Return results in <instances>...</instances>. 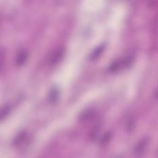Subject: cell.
Wrapping results in <instances>:
<instances>
[{
    "label": "cell",
    "mask_w": 158,
    "mask_h": 158,
    "mask_svg": "<svg viewBox=\"0 0 158 158\" xmlns=\"http://www.w3.org/2000/svg\"><path fill=\"white\" fill-rule=\"evenodd\" d=\"M133 57L131 55L127 56L122 59L117 60L111 64L109 66V70L111 72H115L119 69L128 67L133 61Z\"/></svg>",
    "instance_id": "6da1fadb"
},
{
    "label": "cell",
    "mask_w": 158,
    "mask_h": 158,
    "mask_svg": "<svg viewBox=\"0 0 158 158\" xmlns=\"http://www.w3.org/2000/svg\"><path fill=\"white\" fill-rule=\"evenodd\" d=\"M104 48H105V46L103 44H101L98 46L96 48L94 49V50L91 53L90 56V59L91 60H96V59H98L104 51Z\"/></svg>",
    "instance_id": "5b68a950"
},
{
    "label": "cell",
    "mask_w": 158,
    "mask_h": 158,
    "mask_svg": "<svg viewBox=\"0 0 158 158\" xmlns=\"http://www.w3.org/2000/svg\"><path fill=\"white\" fill-rule=\"evenodd\" d=\"M64 52V50L63 48H59L56 49V50H55V51H54L51 56V57L49 59L50 63L52 65L57 63L59 60L62 57Z\"/></svg>",
    "instance_id": "3957f363"
},
{
    "label": "cell",
    "mask_w": 158,
    "mask_h": 158,
    "mask_svg": "<svg viewBox=\"0 0 158 158\" xmlns=\"http://www.w3.org/2000/svg\"><path fill=\"white\" fill-rule=\"evenodd\" d=\"M27 139V135L25 132H21L14 139L15 146H19L23 144L24 141Z\"/></svg>",
    "instance_id": "8992f818"
},
{
    "label": "cell",
    "mask_w": 158,
    "mask_h": 158,
    "mask_svg": "<svg viewBox=\"0 0 158 158\" xmlns=\"http://www.w3.org/2000/svg\"><path fill=\"white\" fill-rule=\"evenodd\" d=\"M9 108L7 106H5L4 108H2L1 110V119H3L6 117V115L9 114Z\"/></svg>",
    "instance_id": "ba28073f"
},
{
    "label": "cell",
    "mask_w": 158,
    "mask_h": 158,
    "mask_svg": "<svg viewBox=\"0 0 158 158\" xmlns=\"http://www.w3.org/2000/svg\"><path fill=\"white\" fill-rule=\"evenodd\" d=\"M148 143V138H143L141 139H140L135 147V149H134L135 154L138 156H139L143 154V152L146 149Z\"/></svg>",
    "instance_id": "7a4b0ae2"
},
{
    "label": "cell",
    "mask_w": 158,
    "mask_h": 158,
    "mask_svg": "<svg viewBox=\"0 0 158 158\" xmlns=\"http://www.w3.org/2000/svg\"><path fill=\"white\" fill-rule=\"evenodd\" d=\"M59 90L57 89V88H53L52 89H51V90L50 91L49 94V101L51 102H56L59 98Z\"/></svg>",
    "instance_id": "52a82bcc"
},
{
    "label": "cell",
    "mask_w": 158,
    "mask_h": 158,
    "mask_svg": "<svg viewBox=\"0 0 158 158\" xmlns=\"http://www.w3.org/2000/svg\"><path fill=\"white\" fill-rule=\"evenodd\" d=\"M28 59V52L26 50H21L19 51L15 58L16 64L19 66L23 65Z\"/></svg>",
    "instance_id": "277c9868"
}]
</instances>
